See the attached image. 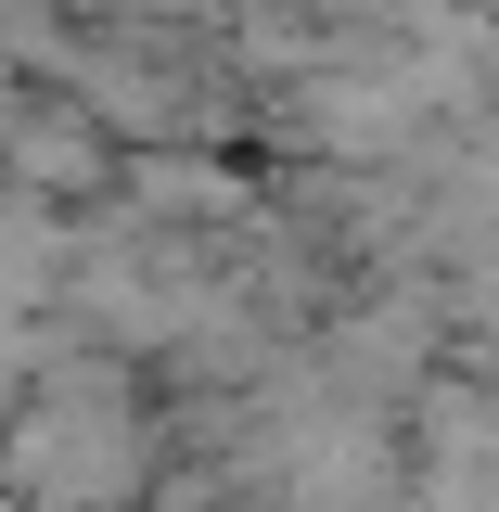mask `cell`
Returning <instances> with one entry per match:
<instances>
[{
  "label": "cell",
  "mask_w": 499,
  "mask_h": 512,
  "mask_svg": "<svg viewBox=\"0 0 499 512\" xmlns=\"http://www.w3.org/2000/svg\"><path fill=\"white\" fill-rule=\"evenodd\" d=\"M0 397H13V372H0Z\"/></svg>",
  "instance_id": "1"
}]
</instances>
